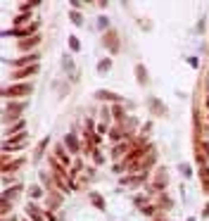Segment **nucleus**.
<instances>
[{"mask_svg": "<svg viewBox=\"0 0 209 221\" xmlns=\"http://www.w3.org/2000/svg\"><path fill=\"white\" fill-rule=\"evenodd\" d=\"M29 88H12V90H7V95H17V93H26Z\"/></svg>", "mask_w": 209, "mask_h": 221, "instance_id": "f257e3e1", "label": "nucleus"}]
</instances>
